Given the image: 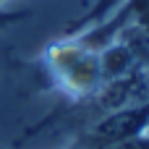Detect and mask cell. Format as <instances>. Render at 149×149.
<instances>
[{
    "instance_id": "6da1fadb",
    "label": "cell",
    "mask_w": 149,
    "mask_h": 149,
    "mask_svg": "<svg viewBox=\"0 0 149 149\" xmlns=\"http://www.w3.org/2000/svg\"><path fill=\"white\" fill-rule=\"evenodd\" d=\"M149 126V107H131V110H120V113H113L110 118H105L97 128H92L89 139L94 149L100 147H110V144H118V141H128V139H136L144 128Z\"/></svg>"
},
{
    "instance_id": "7a4b0ae2",
    "label": "cell",
    "mask_w": 149,
    "mask_h": 149,
    "mask_svg": "<svg viewBox=\"0 0 149 149\" xmlns=\"http://www.w3.org/2000/svg\"><path fill=\"white\" fill-rule=\"evenodd\" d=\"M60 71L65 73V79L76 86H92L97 84L100 79V60L92 55V52H84V50H65L60 55Z\"/></svg>"
},
{
    "instance_id": "3957f363",
    "label": "cell",
    "mask_w": 149,
    "mask_h": 149,
    "mask_svg": "<svg viewBox=\"0 0 149 149\" xmlns=\"http://www.w3.org/2000/svg\"><path fill=\"white\" fill-rule=\"evenodd\" d=\"M134 10H136L139 26L149 29V0H136V3H134Z\"/></svg>"
},
{
    "instance_id": "277c9868",
    "label": "cell",
    "mask_w": 149,
    "mask_h": 149,
    "mask_svg": "<svg viewBox=\"0 0 149 149\" xmlns=\"http://www.w3.org/2000/svg\"><path fill=\"white\" fill-rule=\"evenodd\" d=\"M110 3H113V0H105V3H102V5H110Z\"/></svg>"
}]
</instances>
